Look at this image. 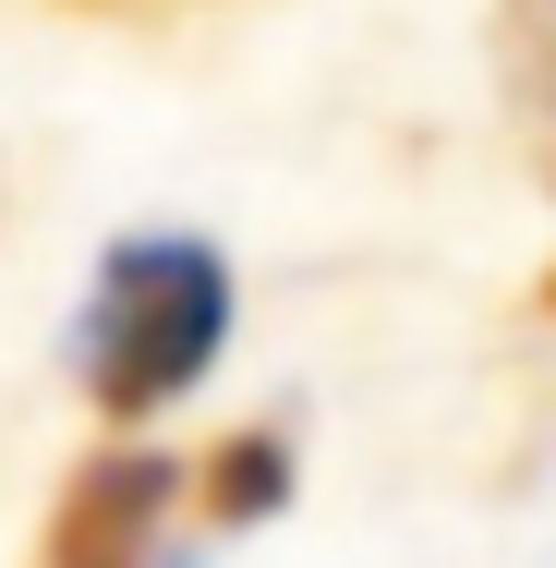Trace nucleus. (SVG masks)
I'll return each mask as SVG.
<instances>
[{"mask_svg": "<svg viewBox=\"0 0 556 568\" xmlns=\"http://www.w3.org/2000/svg\"><path fill=\"white\" fill-rule=\"evenodd\" d=\"M230 339V266L219 242H194V230H133L98 254V278H85V315H73V387L110 412L121 436L133 424H158Z\"/></svg>", "mask_w": 556, "mask_h": 568, "instance_id": "nucleus-1", "label": "nucleus"}, {"mask_svg": "<svg viewBox=\"0 0 556 568\" xmlns=\"http://www.w3.org/2000/svg\"><path fill=\"white\" fill-rule=\"evenodd\" d=\"M170 496H182V471L158 448H98L61 484V508H49V532H37V568H158Z\"/></svg>", "mask_w": 556, "mask_h": 568, "instance_id": "nucleus-2", "label": "nucleus"}, {"mask_svg": "<svg viewBox=\"0 0 556 568\" xmlns=\"http://www.w3.org/2000/svg\"><path fill=\"white\" fill-rule=\"evenodd\" d=\"M496 85H508L533 170L556 182V0H496Z\"/></svg>", "mask_w": 556, "mask_h": 568, "instance_id": "nucleus-3", "label": "nucleus"}, {"mask_svg": "<svg viewBox=\"0 0 556 568\" xmlns=\"http://www.w3.org/2000/svg\"><path fill=\"white\" fill-rule=\"evenodd\" d=\"M194 508H206V532H254V520H279V508H291V436H279V424L219 436L206 471H194Z\"/></svg>", "mask_w": 556, "mask_h": 568, "instance_id": "nucleus-4", "label": "nucleus"}, {"mask_svg": "<svg viewBox=\"0 0 556 568\" xmlns=\"http://www.w3.org/2000/svg\"><path fill=\"white\" fill-rule=\"evenodd\" d=\"M545 315H556V278H545Z\"/></svg>", "mask_w": 556, "mask_h": 568, "instance_id": "nucleus-5", "label": "nucleus"}]
</instances>
